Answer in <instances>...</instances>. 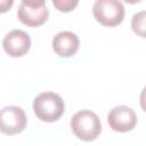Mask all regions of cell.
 I'll return each mask as SVG.
<instances>
[{
    "mask_svg": "<svg viewBox=\"0 0 146 146\" xmlns=\"http://www.w3.org/2000/svg\"><path fill=\"white\" fill-rule=\"evenodd\" d=\"M145 11H138L132 16L131 19V27L132 31L141 38H145Z\"/></svg>",
    "mask_w": 146,
    "mask_h": 146,
    "instance_id": "9",
    "label": "cell"
},
{
    "mask_svg": "<svg viewBox=\"0 0 146 146\" xmlns=\"http://www.w3.org/2000/svg\"><path fill=\"white\" fill-rule=\"evenodd\" d=\"M94 17L104 26H116L124 18V7L120 0H96L92 6Z\"/></svg>",
    "mask_w": 146,
    "mask_h": 146,
    "instance_id": "3",
    "label": "cell"
},
{
    "mask_svg": "<svg viewBox=\"0 0 146 146\" xmlns=\"http://www.w3.org/2000/svg\"><path fill=\"white\" fill-rule=\"evenodd\" d=\"M107 122L112 130L117 132H128L136 127L137 114L131 107L119 105L110 111L107 114Z\"/></svg>",
    "mask_w": 146,
    "mask_h": 146,
    "instance_id": "5",
    "label": "cell"
},
{
    "mask_svg": "<svg viewBox=\"0 0 146 146\" xmlns=\"http://www.w3.org/2000/svg\"><path fill=\"white\" fill-rule=\"evenodd\" d=\"M44 2H46V0H22L23 5L31 7V8H38V7L46 6Z\"/></svg>",
    "mask_w": 146,
    "mask_h": 146,
    "instance_id": "11",
    "label": "cell"
},
{
    "mask_svg": "<svg viewBox=\"0 0 146 146\" xmlns=\"http://www.w3.org/2000/svg\"><path fill=\"white\" fill-rule=\"evenodd\" d=\"M52 5L57 10L62 13H68L76 8L79 0H52Z\"/></svg>",
    "mask_w": 146,
    "mask_h": 146,
    "instance_id": "10",
    "label": "cell"
},
{
    "mask_svg": "<svg viewBox=\"0 0 146 146\" xmlns=\"http://www.w3.org/2000/svg\"><path fill=\"white\" fill-rule=\"evenodd\" d=\"M17 17L24 25L36 27L47 22L49 17V10L46 6L31 8L22 3L17 9Z\"/></svg>",
    "mask_w": 146,
    "mask_h": 146,
    "instance_id": "8",
    "label": "cell"
},
{
    "mask_svg": "<svg viewBox=\"0 0 146 146\" xmlns=\"http://www.w3.org/2000/svg\"><path fill=\"white\" fill-rule=\"evenodd\" d=\"M124 1L128 3H137V2H140L141 0H124Z\"/></svg>",
    "mask_w": 146,
    "mask_h": 146,
    "instance_id": "13",
    "label": "cell"
},
{
    "mask_svg": "<svg viewBox=\"0 0 146 146\" xmlns=\"http://www.w3.org/2000/svg\"><path fill=\"white\" fill-rule=\"evenodd\" d=\"M70 124L74 136L83 141H92L102 132L100 119L95 112L89 110L76 112L71 117Z\"/></svg>",
    "mask_w": 146,
    "mask_h": 146,
    "instance_id": "1",
    "label": "cell"
},
{
    "mask_svg": "<svg viewBox=\"0 0 146 146\" xmlns=\"http://www.w3.org/2000/svg\"><path fill=\"white\" fill-rule=\"evenodd\" d=\"M80 46L78 35L70 31H62L52 38V49L59 57L73 56Z\"/></svg>",
    "mask_w": 146,
    "mask_h": 146,
    "instance_id": "7",
    "label": "cell"
},
{
    "mask_svg": "<svg viewBox=\"0 0 146 146\" xmlns=\"http://www.w3.org/2000/svg\"><path fill=\"white\" fill-rule=\"evenodd\" d=\"M33 111L39 120L43 122H55L63 115L65 104L58 94L44 91L34 98Z\"/></svg>",
    "mask_w": 146,
    "mask_h": 146,
    "instance_id": "2",
    "label": "cell"
},
{
    "mask_svg": "<svg viewBox=\"0 0 146 146\" xmlns=\"http://www.w3.org/2000/svg\"><path fill=\"white\" fill-rule=\"evenodd\" d=\"M2 47L10 57H22L31 48V38L22 30H13L5 35Z\"/></svg>",
    "mask_w": 146,
    "mask_h": 146,
    "instance_id": "6",
    "label": "cell"
},
{
    "mask_svg": "<svg viewBox=\"0 0 146 146\" xmlns=\"http://www.w3.org/2000/svg\"><path fill=\"white\" fill-rule=\"evenodd\" d=\"M13 5H14V0H0V14L9 11Z\"/></svg>",
    "mask_w": 146,
    "mask_h": 146,
    "instance_id": "12",
    "label": "cell"
},
{
    "mask_svg": "<svg viewBox=\"0 0 146 146\" xmlns=\"http://www.w3.org/2000/svg\"><path fill=\"white\" fill-rule=\"evenodd\" d=\"M27 124L24 110L19 106L10 105L0 110V132L7 136L21 133Z\"/></svg>",
    "mask_w": 146,
    "mask_h": 146,
    "instance_id": "4",
    "label": "cell"
}]
</instances>
